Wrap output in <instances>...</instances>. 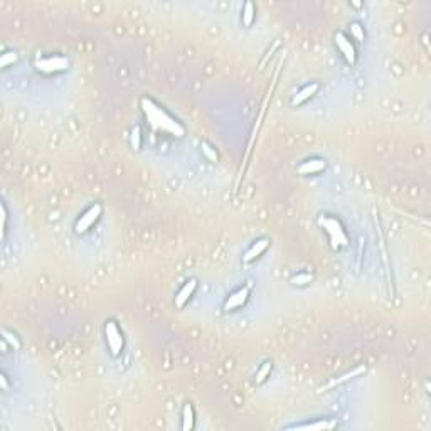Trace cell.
Listing matches in <instances>:
<instances>
[{"label": "cell", "mask_w": 431, "mask_h": 431, "mask_svg": "<svg viewBox=\"0 0 431 431\" xmlns=\"http://www.w3.org/2000/svg\"><path fill=\"white\" fill-rule=\"evenodd\" d=\"M15 59H17V54L14 53V51H7L5 54H2V66L9 67L10 64H14Z\"/></svg>", "instance_id": "44dd1931"}, {"label": "cell", "mask_w": 431, "mask_h": 431, "mask_svg": "<svg viewBox=\"0 0 431 431\" xmlns=\"http://www.w3.org/2000/svg\"><path fill=\"white\" fill-rule=\"evenodd\" d=\"M327 164L325 160L322 158H308L305 162H302L300 165L297 167L298 174L302 175H313V174H320L322 170H325Z\"/></svg>", "instance_id": "9c48e42d"}, {"label": "cell", "mask_w": 431, "mask_h": 431, "mask_svg": "<svg viewBox=\"0 0 431 431\" xmlns=\"http://www.w3.org/2000/svg\"><path fill=\"white\" fill-rule=\"evenodd\" d=\"M2 386H4V389H7V388H9V384H7V377H5V374H2Z\"/></svg>", "instance_id": "cb8c5ba5"}, {"label": "cell", "mask_w": 431, "mask_h": 431, "mask_svg": "<svg viewBox=\"0 0 431 431\" xmlns=\"http://www.w3.org/2000/svg\"><path fill=\"white\" fill-rule=\"evenodd\" d=\"M335 46H337V49L341 51V54L344 56V59H346L349 64H355V61H357V53H355L354 44L350 42V39L344 32H337L335 34Z\"/></svg>", "instance_id": "8992f818"}, {"label": "cell", "mask_w": 431, "mask_h": 431, "mask_svg": "<svg viewBox=\"0 0 431 431\" xmlns=\"http://www.w3.org/2000/svg\"><path fill=\"white\" fill-rule=\"evenodd\" d=\"M362 372H366V366H364V364L359 366V367H355V369H352L350 372H347V374H344V376H341V377L332 379V381H330L329 384H327V386H325L324 389H330V388H334V386H338V384L346 382V381H349V379H352V377H355V376L362 374Z\"/></svg>", "instance_id": "9a60e30c"}, {"label": "cell", "mask_w": 431, "mask_h": 431, "mask_svg": "<svg viewBox=\"0 0 431 431\" xmlns=\"http://www.w3.org/2000/svg\"><path fill=\"white\" fill-rule=\"evenodd\" d=\"M34 66H36V70L39 73L53 74V73L64 71L66 67L70 66V61L62 56H42V57H37Z\"/></svg>", "instance_id": "277c9868"}, {"label": "cell", "mask_w": 431, "mask_h": 431, "mask_svg": "<svg viewBox=\"0 0 431 431\" xmlns=\"http://www.w3.org/2000/svg\"><path fill=\"white\" fill-rule=\"evenodd\" d=\"M337 426V421L334 419H320V421L315 423H303V424H295V426H288V429H315V431H322V429H334Z\"/></svg>", "instance_id": "7c38bea8"}, {"label": "cell", "mask_w": 431, "mask_h": 431, "mask_svg": "<svg viewBox=\"0 0 431 431\" xmlns=\"http://www.w3.org/2000/svg\"><path fill=\"white\" fill-rule=\"evenodd\" d=\"M319 224H320V228L324 229V233L329 236L332 248L338 249V248L347 246V243H349L347 233H346V229H344L342 222L338 221L337 217L330 216V214H322L319 217Z\"/></svg>", "instance_id": "7a4b0ae2"}, {"label": "cell", "mask_w": 431, "mask_h": 431, "mask_svg": "<svg viewBox=\"0 0 431 431\" xmlns=\"http://www.w3.org/2000/svg\"><path fill=\"white\" fill-rule=\"evenodd\" d=\"M350 32H352V37L355 39V41H359V42L364 41V37H366L364 27H362L360 24H357V22H354V24L350 26Z\"/></svg>", "instance_id": "ac0fdd59"}, {"label": "cell", "mask_w": 431, "mask_h": 431, "mask_svg": "<svg viewBox=\"0 0 431 431\" xmlns=\"http://www.w3.org/2000/svg\"><path fill=\"white\" fill-rule=\"evenodd\" d=\"M142 111L145 115L147 123L150 125L153 130L162 131V133H167L172 137H177V139H182L184 133H186L184 125H180L172 115H169L162 106H158L153 100H150V98H142Z\"/></svg>", "instance_id": "6da1fadb"}, {"label": "cell", "mask_w": 431, "mask_h": 431, "mask_svg": "<svg viewBox=\"0 0 431 431\" xmlns=\"http://www.w3.org/2000/svg\"><path fill=\"white\" fill-rule=\"evenodd\" d=\"M248 298H249V288H248V286L238 288L236 291H233L231 295L228 297V300L224 302L222 310H224V312H231V310L241 308L246 302H248Z\"/></svg>", "instance_id": "52a82bcc"}, {"label": "cell", "mask_w": 431, "mask_h": 431, "mask_svg": "<svg viewBox=\"0 0 431 431\" xmlns=\"http://www.w3.org/2000/svg\"><path fill=\"white\" fill-rule=\"evenodd\" d=\"M241 20L246 27H251L256 20V7L253 2H246L243 5V10H241Z\"/></svg>", "instance_id": "4fadbf2b"}, {"label": "cell", "mask_w": 431, "mask_h": 431, "mask_svg": "<svg viewBox=\"0 0 431 431\" xmlns=\"http://www.w3.org/2000/svg\"><path fill=\"white\" fill-rule=\"evenodd\" d=\"M268 246H269V239H266V238H261V239L255 241V243L251 244V248L244 253L243 261H244V263H251V261H255L256 258H260V256L263 255V253L268 249Z\"/></svg>", "instance_id": "30bf717a"}, {"label": "cell", "mask_w": 431, "mask_h": 431, "mask_svg": "<svg viewBox=\"0 0 431 431\" xmlns=\"http://www.w3.org/2000/svg\"><path fill=\"white\" fill-rule=\"evenodd\" d=\"M194 423H195V413H194V407L191 403H187L184 406L182 410V429L184 431H189L194 428Z\"/></svg>", "instance_id": "5bb4252c"}, {"label": "cell", "mask_w": 431, "mask_h": 431, "mask_svg": "<svg viewBox=\"0 0 431 431\" xmlns=\"http://www.w3.org/2000/svg\"><path fill=\"white\" fill-rule=\"evenodd\" d=\"M271 369H273V364H271V362H269V360L263 362L260 369L256 371V377H255L256 384H263L264 381H266V379L269 377V374H271Z\"/></svg>", "instance_id": "e0dca14e"}, {"label": "cell", "mask_w": 431, "mask_h": 431, "mask_svg": "<svg viewBox=\"0 0 431 431\" xmlns=\"http://www.w3.org/2000/svg\"><path fill=\"white\" fill-rule=\"evenodd\" d=\"M319 89H320V84L319 83H310V84H305L303 88L298 91V93L291 98V106H298V105H302V103H305L307 100H310L312 96H315L319 93Z\"/></svg>", "instance_id": "8fae6325"}, {"label": "cell", "mask_w": 431, "mask_h": 431, "mask_svg": "<svg viewBox=\"0 0 431 431\" xmlns=\"http://www.w3.org/2000/svg\"><path fill=\"white\" fill-rule=\"evenodd\" d=\"M313 281V275L312 273H307V271H300L297 275H293L290 278V283L295 285V286H307Z\"/></svg>", "instance_id": "2e32d148"}, {"label": "cell", "mask_w": 431, "mask_h": 431, "mask_svg": "<svg viewBox=\"0 0 431 431\" xmlns=\"http://www.w3.org/2000/svg\"><path fill=\"white\" fill-rule=\"evenodd\" d=\"M5 233H7V208L5 204H2V234L5 238Z\"/></svg>", "instance_id": "603a6c76"}, {"label": "cell", "mask_w": 431, "mask_h": 431, "mask_svg": "<svg viewBox=\"0 0 431 431\" xmlns=\"http://www.w3.org/2000/svg\"><path fill=\"white\" fill-rule=\"evenodd\" d=\"M200 148H202V153L211 160V162H217V160H219V155H217V152L209 145V143H202Z\"/></svg>", "instance_id": "ffe728a7"}, {"label": "cell", "mask_w": 431, "mask_h": 431, "mask_svg": "<svg viewBox=\"0 0 431 431\" xmlns=\"http://www.w3.org/2000/svg\"><path fill=\"white\" fill-rule=\"evenodd\" d=\"M131 147H133V150H140L142 147V130L139 126H135L131 131Z\"/></svg>", "instance_id": "d6986e66"}, {"label": "cell", "mask_w": 431, "mask_h": 431, "mask_svg": "<svg viewBox=\"0 0 431 431\" xmlns=\"http://www.w3.org/2000/svg\"><path fill=\"white\" fill-rule=\"evenodd\" d=\"M2 335H4V341L12 344V347H14V349H20V342L17 341V337H15L14 334H10L9 330H4V332H2Z\"/></svg>", "instance_id": "7402d4cb"}, {"label": "cell", "mask_w": 431, "mask_h": 431, "mask_svg": "<svg viewBox=\"0 0 431 431\" xmlns=\"http://www.w3.org/2000/svg\"><path fill=\"white\" fill-rule=\"evenodd\" d=\"M195 290H197V280L195 278H191V280H187L186 283L182 285V288L179 290V293L175 295V307L177 308H184L187 305V302L191 300L192 295L195 293Z\"/></svg>", "instance_id": "ba28073f"}, {"label": "cell", "mask_w": 431, "mask_h": 431, "mask_svg": "<svg viewBox=\"0 0 431 431\" xmlns=\"http://www.w3.org/2000/svg\"><path fill=\"white\" fill-rule=\"evenodd\" d=\"M105 338H106V346L110 349V354L113 357H118V355L123 352L125 338H123V334H122V330H120L118 324L115 320H106Z\"/></svg>", "instance_id": "3957f363"}, {"label": "cell", "mask_w": 431, "mask_h": 431, "mask_svg": "<svg viewBox=\"0 0 431 431\" xmlns=\"http://www.w3.org/2000/svg\"><path fill=\"white\" fill-rule=\"evenodd\" d=\"M101 212H103V206L100 202H95L93 206H89V208L81 214V217H79V219L76 221L74 233H76V234L88 233L89 228L93 226V224L101 217Z\"/></svg>", "instance_id": "5b68a950"}]
</instances>
